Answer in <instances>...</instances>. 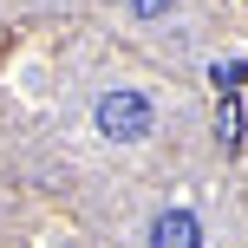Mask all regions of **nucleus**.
I'll return each mask as SVG.
<instances>
[{
	"label": "nucleus",
	"instance_id": "nucleus-1",
	"mask_svg": "<svg viewBox=\"0 0 248 248\" xmlns=\"http://www.w3.org/2000/svg\"><path fill=\"white\" fill-rule=\"evenodd\" d=\"M98 131L111 137V144H137V137L150 131V98L144 92H105L98 98Z\"/></svg>",
	"mask_w": 248,
	"mask_h": 248
},
{
	"label": "nucleus",
	"instance_id": "nucleus-2",
	"mask_svg": "<svg viewBox=\"0 0 248 248\" xmlns=\"http://www.w3.org/2000/svg\"><path fill=\"white\" fill-rule=\"evenodd\" d=\"M150 248H202V222L189 209H163L150 222Z\"/></svg>",
	"mask_w": 248,
	"mask_h": 248
},
{
	"label": "nucleus",
	"instance_id": "nucleus-3",
	"mask_svg": "<svg viewBox=\"0 0 248 248\" xmlns=\"http://www.w3.org/2000/svg\"><path fill=\"white\" fill-rule=\"evenodd\" d=\"M216 144H222V150L242 144V111H235V98H222V111H216Z\"/></svg>",
	"mask_w": 248,
	"mask_h": 248
},
{
	"label": "nucleus",
	"instance_id": "nucleus-5",
	"mask_svg": "<svg viewBox=\"0 0 248 248\" xmlns=\"http://www.w3.org/2000/svg\"><path fill=\"white\" fill-rule=\"evenodd\" d=\"M170 7H176V0H131V13H137V20H163Z\"/></svg>",
	"mask_w": 248,
	"mask_h": 248
},
{
	"label": "nucleus",
	"instance_id": "nucleus-4",
	"mask_svg": "<svg viewBox=\"0 0 248 248\" xmlns=\"http://www.w3.org/2000/svg\"><path fill=\"white\" fill-rule=\"evenodd\" d=\"M209 78H216L222 92H235V85H248V59H216V65H209Z\"/></svg>",
	"mask_w": 248,
	"mask_h": 248
}]
</instances>
